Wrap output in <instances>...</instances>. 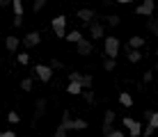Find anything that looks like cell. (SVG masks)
Wrapping results in <instances>:
<instances>
[{"label": "cell", "instance_id": "obj_1", "mask_svg": "<svg viewBox=\"0 0 158 137\" xmlns=\"http://www.w3.org/2000/svg\"><path fill=\"white\" fill-rule=\"evenodd\" d=\"M119 50H122V41H119V37H103V57L117 59Z\"/></svg>", "mask_w": 158, "mask_h": 137}, {"label": "cell", "instance_id": "obj_2", "mask_svg": "<svg viewBox=\"0 0 158 137\" xmlns=\"http://www.w3.org/2000/svg\"><path fill=\"white\" fill-rule=\"evenodd\" d=\"M87 30H89V39L92 41H99V39L106 37V25H103V18H101L99 14L87 23Z\"/></svg>", "mask_w": 158, "mask_h": 137}, {"label": "cell", "instance_id": "obj_3", "mask_svg": "<svg viewBox=\"0 0 158 137\" xmlns=\"http://www.w3.org/2000/svg\"><path fill=\"white\" fill-rule=\"evenodd\" d=\"M53 73H55V71H53L51 64H37V66H35V78L41 80V82H51Z\"/></svg>", "mask_w": 158, "mask_h": 137}, {"label": "cell", "instance_id": "obj_4", "mask_svg": "<svg viewBox=\"0 0 158 137\" xmlns=\"http://www.w3.org/2000/svg\"><path fill=\"white\" fill-rule=\"evenodd\" d=\"M51 27H53V32H55V37L64 39V37H67V16H64V14L55 16V18H53V23H51Z\"/></svg>", "mask_w": 158, "mask_h": 137}, {"label": "cell", "instance_id": "obj_5", "mask_svg": "<svg viewBox=\"0 0 158 137\" xmlns=\"http://www.w3.org/2000/svg\"><path fill=\"white\" fill-rule=\"evenodd\" d=\"M39 43H41V32H37V30L28 32V34L21 39V46H23L25 50H30V48H37Z\"/></svg>", "mask_w": 158, "mask_h": 137}, {"label": "cell", "instance_id": "obj_6", "mask_svg": "<svg viewBox=\"0 0 158 137\" xmlns=\"http://www.w3.org/2000/svg\"><path fill=\"white\" fill-rule=\"evenodd\" d=\"M122 123H124V126H126V128H128V133H131V137H140V135H142V128H144V126L140 123L138 119H131V117H124V119H122Z\"/></svg>", "mask_w": 158, "mask_h": 137}, {"label": "cell", "instance_id": "obj_7", "mask_svg": "<svg viewBox=\"0 0 158 137\" xmlns=\"http://www.w3.org/2000/svg\"><path fill=\"white\" fill-rule=\"evenodd\" d=\"M46 107H48V101H46V98H37V103H35V117H32V126H37V123L44 119Z\"/></svg>", "mask_w": 158, "mask_h": 137}, {"label": "cell", "instance_id": "obj_8", "mask_svg": "<svg viewBox=\"0 0 158 137\" xmlns=\"http://www.w3.org/2000/svg\"><path fill=\"white\" fill-rule=\"evenodd\" d=\"M92 50H94V43H92V39H87V37H83V39L76 43V53H78V55H83V57L92 55Z\"/></svg>", "mask_w": 158, "mask_h": 137}, {"label": "cell", "instance_id": "obj_9", "mask_svg": "<svg viewBox=\"0 0 158 137\" xmlns=\"http://www.w3.org/2000/svg\"><path fill=\"white\" fill-rule=\"evenodd\" d=\"M154 9H156L154 0H142V5L135 7V14H138V16H154Z\"/></svg>", "mask_w": 158, "mask_h": 137}, {"label": "cell", "instance_id": "obj_10", "mask_svg": "<svg viewBox=\"0 0 158 137\" xmlns=\"http://www.w3.org/2000/svg\"><path fill=\"white\" fill-rule=\"evenodd\" d=\"M5 48H7V53L16 55L19 48H21V39H19V37H5Z\"/></svg>", "mask_w": 158, "mask_h": 137}, {"label": "cell", "instance_id": "obj_11", "mask_svg": "<svg viewBox=\"0 0 158 137\" xmlns=\"http://www.w3.org/2000/svg\"><path fill=\"white\" fill-rule=\"evenodd\" d=\"M117 101H119L122 107H133V96H131V91H119Z\"/></svg>", "mask_w": 158, "mask_h": 137}, {"label": "cell", "instance_id": "obj_12", "mask_svg": "<svg viewBox=\"0 0 158 137\" xmlns=\"http://www.w3.org/2000/svg\"><path fill=\"white\" fill-rule=\"evenodd\" d=\"M76 16H78V18L83 21V23H89V21L96 16V12H94V9H87V7H83V9H78V14H76Z\"/></svg>", "mask_w": 158, "mask_h": 137}, {"label": "cell", "instance_id": "obj_13", "mask_svg": "<svg viewBox=\"0 0 158 137\" xmlns=\"http://www.w3.org/2000/svg\"><path fill=\"white\" fill-rule=\"evenodd\" d=\"M60 126L67 130H73V119H71V110H64L62 112V121H60Z\"/></svg>", "mask_w": 158, "mask_h": 137}, {"label": "cell", "instance_id": "obj_14", "mask_svg": "<svg viewBox=\"0 0 158 137\" xmlns=\"http://www.w3.org/2000/svg\"><path fill=\"white\" fill-rule=\"evenodd\" d=\"M103 23L110 25V27H119V23H122V16H117V14H108V16H103Z\"/></svg>", "mask_w": 158, "mask_h": 137}, {"label": "cell", "instance_id": "obj_15", "mask_svg": "<svg viewBox=\"0 0 158 137\" xmlns=\"http://www.w3.org/2000/svg\"><path fill=\"white\" fill-rule=\"evenodd\" d=\"M147 30H149L154 37H158V18L156 16H147Z\"/></svg>", "mask_w": 158, "mask_h": 137}, {"label": "cell", "instance_id": "obj_16", "mask_svg": "<svg viewBox=\"0 0 158 137\" xmlns=\"http://www.w3.org/2000/svg\"><path fill=\"white\" fill-rule=\"evenodd\" d=\"M67 94L80 96V94H83V85H80V82H69V85H67Z\"/></svg>", "mask_w": 158, "mask_h": 137}, {"label": "cell", "instance_id": "obj_17", "mask_svg": "<svg viewBox=\"0 0 158 137\" xmlns=\"http://www.w3.org/2000/svg\"><path fill=\"white\" fill-rule=\"evenodd\" d=\"M69 43H78L80 39H83V32L80 30H71V32H67V37H64Z\"/></svg>", "mask_w": 158, "mask_h": 137}, {"label": "cell", "instance_id": "obj_18", "mask_svg": "<svg viewBox=\"0 0 158 137\" xmlns=\"http://www.w3.org/2000/svg\"><path fill=\"white\" fill-rule=\"evenodd\" d=\"M144 43H147L144 37H131V39H128V46L131 48H138V50H140V48H144Z\"/></svg>", "mask_w": 158, "mask_h": 137}, {"label": "cell", "instance_id": "obj_19", "mask_svg": "<svg viewBox=\"0 0 158 137\" xmlns=\"http://www.w3.org/2000/svg\"><path fill=\"white\" fill-rule=\"evenodd\" d=\"M32 85H35V73L21 80V89H23V91H32Z\"/></svg>", "mask_w": 158, "mask_h": 137}, {"label": "cell", "instance_id": "obj_20", "mask_svg": "<svg viewBox=\"0 0 158 137\" xmlns=\"http://www.w3.org/2000/svg\"><path fill=\"white\" fill-rule=\"evenodd\" d=\"M115 119H117L115 110H106V112H103V123H115Z\"/></svg>", "mask_w": 158, "mask_h": 137}, {"label": "cell", "instance_id": "obj_21", "mask_svg": "<svg viewBox=\"0 0 158 137\" xmlns=\"http://www.w3.org/2000/svg\"><path fill=\"white\" fill-rule=\"evenodd\" d=\"M16 62H19L21 66H28V64H30V55L25 53V50L23 53H16Z\"/></svg>", "mask_w": 158, "mask_h": 137}, {"label": "cell", "instance_id": "obj_22", "mask_svg": "<svg viewBox=\"0 0 158 137\" xmlns=\"http://www.w3.org/2000/svg\"><path fill=\"white\" fill-rule=\"evenodd\" d=\"M12 9L14 16H23V0H12Z\"/></svg>", "mask_w": 158, "mask_h": 137}, {"label": "cell", "instance_id": "obj_23", "mask_svg": "<svg viewBox=\"0 0 158 137\" xmlns=\"http://www.w3.org/2000/svg\"><path fill=\"white\" fill-rule=\"evenodd\" d=\"M103 69H106V71H115V69H117V59L103 57Z\"/></svg>", "mask_w": 158, "mask_h": 137}, {"label": "cell", "instance_id": "obj_24", "mask_svg": "<svg viewBox=\"0 0 158 137\" xmlns=\"http://www.w3.org/2000/svg\"><path fill=\"white\" fill-rule=\"evenodd\" d=\"M85 128H87V119H73V130L83 133Z\"/></svg>", "mask_w": 158, "mask_h": 137}, {"label": "cell", "instance_id": "obj_25", "mask_svg": "<svg viewBox=\"0 0 158 137\" xmlns=\"http://www.w3.org/2000/svg\"><path fill=\"white\" fill-rule=\"evenodd\" d=\"M46 7V0H32V14H39Z\"/></svg>", "mask_w": 158, "mask_h": 137}, {"label": "cell", "instance_id": "obj_26", "mask_svg": "<svg viewBox=\"0 0 158 137\" xmlns=\"http://www.w3.org/2000/svg\"><path fill=\"white\" fill-rule=\"evenodd\" d=\"M7 121L9 123H19L21 121V114L16 112V110H9V112H7Z\"/></svg>", "mask_w": 158, "mask_h": 137}, {"label": "cell", "instance_id": "obj_27", "mask_svg": "<svg viewBox=\"0 0 158 137\" xmlns=\"http://www.w3.org/2000/svg\"><path fill=\"white\" fill-rule=\"evenodd\" d=\"M51 66H53V71H62V69H67V64H64L62 59L53 57V59H51Z\"/></svg>", "mask_w": 158, "mask_h": 137}, {"label": "cell", "instance_id": "obj_28", "mask_svg": "<svg viewBox=\"0 0 158 137\" xmlns=\"http://www.w3.org/2000/svg\"><path fill=\"white\" fill-rule=\"evenodd\" d=\"M92 82H94V78H92V75H87V73H83V80H80L83 89H92Z\"/></svg>", "mask_w": 158, "mask_h": 137}, {"label": "cell", "instance_id": "obj_29", "mask_svg": "<svg viewBox=\"0 0 158 137\" xmlns=\"http://www.w3.org/2000/svg\"><path fill=\"white\" fill-rule=\"evenodd\" d=\"M80 96H83L87 103H94V101H96V98H94V91H92V89H83V94H80Z\"/></svg>", "mask_w": 158, "mask_h": 137}, {"label": "cell", "instance_id": "obj_30", "mask_svg": "<svg viewBox=\"0 0 158 137\" xmlns=\"http://www.w3.org/2000/svg\"><path fill=\"white\" fill-rule=\"evenodd\" d=\"M112 130H115V126H112V123H103V126H101V135H103V137L110 135Z\"/></svg>", "mask_w": 158, "mask_h": 137}, {"label": "cell", "instance_id": "obj_31", "mask_svg": "<svg viewBox=\"0 0 158 137\" xmlns=\"http://www.w3.org/2000/svg\"><path fill=\"white\" fill-rule=\"evenodd\" d=\"M83 80V73H78V71H71L69 73V82H80Z\"/></svg>", "mask_w": 158, "mask_h": 137}, {"label": "cell", "instance_id": "obj_32", "mask_svg": "<svg viewBox=\"0 0 158 137\" xmlns=\"http://www.w3.org/2000/svg\"><path fill=\"white\" fill-rule=\"evenodd\" d=\"M154 130H156L154 126H151V123H147L144 128H142V135H144V137H151V135H154Z\"/></svg>", "mask_w": 158, "mask_h": 137}, {"label": "cell", "instance_id": "obj_33", "mask_svg": "<svg viewBox=\"0 0 158 137\" xmlns=\"http://www.w3.org/2000/svg\"><path fill=\"white\" fill-rule=\"evenodd\" d=\"M147 123H151L154 128H158V112H151V117H149V121Z\"/></svg>", "mask_w": 158, "mask_h": 137}, {"label": "cell", "instance_id": "obj_34", "mask_svg": "<svg viewBox=\"0 0 158 137\" xmlns=\"http://www.w3.org/2000/svg\"><path fill=\"white\" fill-rule=\"evenodd\" d=\"M154 80V71H144L142 73V82H151Z\"/></svg>", "mask_w": 158, "mask_h": 137}, {"label": "cell", "instance_id": "obj_35", "mask_svg": "<svg viewBox=\"0 0 158 137\" xmlns=\"http://www.w3.org/2000/svg\"><path fill=\"white\" fill-rule=\"evenodd\" d=\"M106 137H126V133H124V130H119V128H115L110 135H106Z\"/></svg>", "mask_w": 158, "mask_h": 137}, {"label": "cell", "instance_id": "obj_36", "mask_svg": "<svg viewBox=\"0 0 158 137\" xmlns=\"http://www.w3.org/2000/svg\"><path fill=\"white\" fill-rule=\"evenodd\" d=\"M55 137H67V128L57 126V128H55Z\"/></svg>", "mask_w": 158, "mask_h": 137}, {"label": "cell", "instance_id": "obj_37", "mask_svg": "<svg viewBox=\"0 0 158 137\" xmlns=\"http://www.w3.org/2000/svg\"><path fill=\"white\" fill-rule=\"evenodd\" d=\"M12 23H14V27H21V25H23V16H14Z\"/></svg>", "mask_w": 158, "mask_h": 137}, {"label": "cell", "instance_id": "obj_38", "mask_svg": "<svg viewBox=\"0 0 158 137\" xmlns=\"http://www.w3.org/2000/svg\"><path fill=\"white\" fill-rule=\"evenodd\" d=\"M9 5H12V0H0V9H2V7H9Z\"/></svg>", "mask_w": 158, "mask_h": 137}, {"label": "cell", "instance_id": "obj_39", "mask_svg": "<svg viewBox=\"0 0 158 137\" xmlns=\"http://www.w3.org/2000/svg\"><path fill=\"white\" fill-rule=\"evenodd\" d=\"M117 2H119V5H131L133 0H117Z\"/></svg>", "mask_w": 158, "mask_h": 137}, {"label": "cell", "instance_id": "obj_40", "mask_svg": "<svg viewBox=\"0 0 158 137\" xmlns=\"http://www.w3.org/2000/svg\"><path fill=\"white\" fill-rule=\"evenodd\" d=\"M0 137H5V133H2V128H0Z\"/></svg>", "mask_w": 158, "mask_h": 137}, {"label": "cell", "instance_id": "obj_41", "mask_svg": "<svg viewBox=\"0 0 158 137\" xmlns=\"http://www.w3.org/2000/svg\"><path fill=\"white\" fill-rule=\"evenodd\" d=\"M154 71H156V73H158V64H156V66H154Z\"/></svg>", "mask_w": 158, "mask_h": 137}, {"label": "cell", "instance_id": "obj_42", "mask_svg": "<svg viewBox=\"0 0 158 137\" xmlns=\"http://www.w3.org/2000/svg\"><path fill=\"white\" fill-rule=\"evenodd\" d=\"M154 55H156V57H158V48H156V53H154Z\"/></svg>", "mask_w": 158, "mask_h": 137}, {"label": "cell", "instance_id": "obj_43", "mask_svg": "<svg viewBox=\"0 0 158 137\" xmlns=\"http://www.w3.org/2000/svg\"><path fill=\"white\" fill-rule=\"evenodd\" d=\"M23 2H28V0H23Z\"/></svg>", "mask_w": 158, "mask_h": 137}]
</instances>
